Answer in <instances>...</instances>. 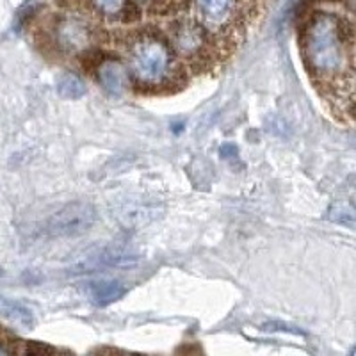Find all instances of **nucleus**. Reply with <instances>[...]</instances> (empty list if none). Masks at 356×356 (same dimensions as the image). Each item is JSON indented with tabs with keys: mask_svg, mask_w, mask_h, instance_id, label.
Here are the masks:
<instances>
[{
	"mask_svg": "<svg viewBox=\"0 0 356 356\" xmlns=\"http://www.w3.org/2000/svg\"><path fill=\"white\" fill-rule=\"evenodd\" d=\"M98 79L107 93L113 97H122L129 89V73L127 68L118 61L102 63L98 68Z\"/></svg>",
	"mask_w": 356,
	"mask_h": 356,
	"instance_id": "obj_6",
	"label": "nucleus"
},
{
	"mask_svg": "<svg viewBox=\"0 0 356 356\" xmlns=\"http://www.w3.org/2000/svg\"><path fill=\"white\" fill-rule=\"evenodd\" d=\"M162 211L164 209L154 200H125L114 207L113 218L127 230H139L161 218Z\"/></svg>",
	"mask_w": 356,
	"mask_h": 356,
	"instance_id": "obj_4",
	"label": "nucleus"
},
{
	"mask_svg": "<svg viewBox=\"0 0 356 356\" xmlns=\"http://www.w3.org/2000/svg\"><path fill=\"white\" fill-rule=\"evenodd\" d=\"M89 298L98 307H107L120 301L127 294V287L118 280H97L88 284Z\"/></svg>",
	"mask_w": 356,
	"mask_h": 356,
	"instance_id": "obj_7",
	"label": "nucleus"
},
{
	"mask_svg": "<svg viewBox=\"0 0 356 356\" xmlns=\"http://www.w3.org/2000/svg\"><path fill=\"white\" fill-rule=\"evenodd\" d=\"M237 154H239V148L234 145V143H228V145H222L221 150H219V155L225 159L228 157H237Z\"/></svg>",
	"mask_w": 356,
	"mask_h": 356,
	"instance_id": "obj_16",
	"label": "nucleus"
},
{
	"mask_svg": "<svg viewBox=\"0 0 356 356\" xmlns=\"http://www.w3.org/2000/svg\"><path fill=\"white\" fill-rule=\"evenodd\" d=\"M57 93L65 100H77L86 95V84L75 73H65L57 81Z\"/></svg>",
	"mask_w": 356,
	"mask_h": 356,
	"instance_id": "obj_9",
	"label": "nucleus"
},
{
	"mask_svg": "<svg viewBox=\"0 0 356 356\" xmlns=\"http://www.w3.org/2000/svg\"><path fill=\"white\" fill-rule=\"evenodd\" d=\"M27 355H47V353H56V349L50 348L47 344H40V342H25V348L22 349Z\"/></svg>",
	"mask_w": 356,
	"mask_h": 356,
	"instance_id": "obj_14",
	"label": "nucleus"
},
{
	"mask_svg": "<svg viewBox=\"0 0 356 356\" xmlns=\"http://www.w3.org/2000/svg\"><path fill=\"white\" fill-rule=\"evenodd\" d=\"M303 54L308 68L317 77H344L353 72V43L344 22L333 15L319 13L312 18L303 36Z\"/></svg>",
	"mask_w": 356,
	"mask_h": 356,
	"instance_id": "obj_1",
	"label": "nucleus"
},
{
	"mask_svg": "<svg viewBox=\"0 0 356 356\" xmlns=\"http://www.w3.org/2000/svg\"><path fill=\"white\" fill-rule=\"evenodd\" d=\"M171 54L157 38H143L130 49V66L136 77L146 84H159L170 72Z\"/></svg>",
	"mask_w": 356,
	"mask_h": 356,
	"instance_id": "obj_2",
	"label": "nucleus"
},
{
	"mask_svg": "<svg viewBox=\"0 0 356 356\" xmlns=\"http://www.w3.org/2000/svg\"><path fill=\"white\" fill-rule=\"evenodd\" d=\"M328 219L330 221L337 222V225H342V227L355 228L356 225V211L351 202H337L330 207L328 211Z\"/></svg>",
	"mask_w": 356,
	"mask_h": 356,
	"instance_id": "obj_10",
	"label": "nucleus"
},
{
	"mask_svg": "<svg viewBox=\"0 0 356 356\" xmlns=\"http://www.w3.org/2000/svg\"><path fill=\"white\" fill-rule=\"evenodd\" d=\"M2 353H4V349H2V348H0V355H2Z\"/></svg>",
	"mask_w": 356,
	"mask_h": 356,
	"instance_id": "obj_17",
	"label": "nucleus"
},
{
	"mask_svg": "<svg viewBox=\"0 0 356 356\" xmlns=\"http://www.w3.org/2000/svg\"><path fill=\"white\" fill-rule=\"evenodd\" d=\"M177 47L182 54H193L202 47V31L196 25L191 27L180 29V33L177 34Z\"/></svg>",
	"mask_w": 356,
	"mask_h": 356,
	"instance_id": "obj_11",
	"label": "nucleus"
},
{
	"mask_svg": "<svg viewBox=\"0 0 356 356\" xmlns=\"http://www.w3.org/2000/svg\"><path fill=\"white\" fill-rule=\"evenodd\" d=\"M0 316L18 324L22 328H33L36 324L34 312L27 305H24L22 301L11 300V298H6V296H0Z\"/></svg>",
	"mask_w": 356,
	"mask_h": 356,
	"instance_id": "obj_8",
	"label": "nucleus"
},
{
	"mask_svg": "<svg viewBox=\"0 0 356 356\" xmlns=\"http://www.w3.org/2000/svg\"><path fill=\"white\" fill-rule=\"evenodd\" d=\"M95 4L106 15H118L125 6V0H95Z\"/></svg>",
	"mask_w": 356,
	"mask_h": 356,
	"instance_id": "obj_13",
	"label": "nucleus"
},
{
	"mask_svg": "<svg viewBox=\"0 0 356 356\" xmlns=\"http://www.w3.org/2000/svg\"><path fill=\"white\" fill-rule=\"evenodd\" d=\"M203 13L211 18H221L228 11L230 0H200Z\"/></svg>",
	"mask_w": 356,
	"mask_h": 356,
	"instance_id": "obj_12",
	"label": "nucleus"
},
{
	"mask_svg": "<svg viewBox=\"0 0 356 356\" xmlns=\"http://www.w3.org/2000/svg\"><path fill=\"white\" fill-rule=\"evenodd\" d=\"M264 330H267V332H287L292 333V335H305V332H301L298 328H292V326L284 323H267L264 324Z\"/></svg>",
	"mask_w": 356,
	"mask_h": 356,
	"instance_id": "obj_15",
	"label": "nucleus"
},
{
	"mask_svg": "<svg viewBox=\"0 0 356 356\" xmlns=\"http://www.w3.org/2000/svg\"><path fill=\"white\" fill-rule=\"evenodd\" d=\"M97 221V209L89 202H72L61 207L44 221L43 232L54 239H72L91 230Z\"/></svg>",
	"mask_w": 356,
	"mask_h": 356,
	"instance_id": "obj_3",
	"label": "nucleus"
},
{
	"mask_svg": "<svg viewBox=\"0 0 356 356\" xmlns=\"http://www.w3.org/2000/svg\"><path fill=\"white\" fill-rule=\"evenodd\" d=\"M57 43L68 52H79L89 43V29L77 18H66L57 27Z\"/></svg>",
	"mask_w": 356,
	"mask_h": 356,
	"instance_id": "obj_5",
	"label": "nucleus"
},
{
	"mask_svg": "<svg viewBox=\"0 0 356 356\" xmlns=\"http://www.w3.org/2000/svg\"><path fill=\"white\" fill-rule=\"evenodd\" d=\"M0 276H2V269H0Z\"/></svg>",
	"mask_w": 356,
	"mask_h": 356,
	"instance_id": "obj_18",
	"label": "nucleus"
}]
</instances>
